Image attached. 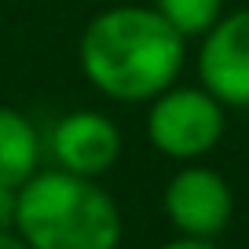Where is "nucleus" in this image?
Here are the masks:
<instances>
[{
  "mask_svg": "<svg viewBox=\"0 0 249 249\" xmlns=\"http://www.w3.org/2000/svg\"><path fill=\"white\" fill-rule=\"evenodd\" d=\"M85 81L117 103H150L176 85L187 62V37L158 8L117 4L85 26L77 44Z\"/></svg>",
  "mask_w": 249,
  "mask_h": 249,
  "instance_id": "1",
  "label": "nucleus"
},
{
  "mask_svg": "<svg viewBox=\"0 0 249 249\" xmlns=\"http://www.w3.org/2000/svg\"><path fill=\"white\" fill-rule=\"evenodd\" d=\"M15 231L30 249H117L124 220L99 179L40 169L18 187Z\"/></svg>",
  "mask_w": 249,
  "mask_h": 249,
  "instance_id": "2",
  "label": "nucleus"
},
{
  "mask_svg": "<svg viewBox=\"0 0 249 249\" xmlns=\"http://www.w3.org/2000/svg\"><path fill=\"white\" fill-rule=\"evenodd\" d=\"M227 107L205 85H169L150 99L147 140L172 161H198L220 147Z\"/></svg>",
  "mask_w": 249,
  "mask_h": 249,
  "instance_id": "3",
  "label": "nucleus"
},
{
  "mask_svg": "<svg viewBox=\"0 0 249 249\" xmlns=\"http://www.w3.org/2000/svg\"><path fill=\"white\" fill-rule=\"evenodd\" d=\"M165 216L176 227V234L187 238H213L227 231L234 216V195L231 183L209 165L183 161V169H176L165 183Z\"/></svg>",
  "mask_w": 249,
  "mask_h": 249,
  "instance_id": "4",
  "label": "nucleus"
},
{
  "mask_svg": "<svg viewBox=\"0 0 249 249\" xmlns=\"http://www.w3.org/2000/svg\"><path fill=\"white\" fill-rule=\"evenodd\" d=\"M198 81L224 107L249 110V8L220 15V22L202 37Z\"/></svg>",
  "mask_w": 249,
  "mask_h": 249,
  "instance_id": "5",
  "label": "nucleus"
},
{
  "mask_svg": "<svg viewBox=\"0 0 249 249\" xmlns=\"http://www.w3.org/2000/svg\"><path fill=\"white\" fill-rule=\"evenodd\" d=\"M55 169L77 172V176L99 179L121 158V128L99 110H73L62 121H55L52 136Z\"/></svg>",
  "mask_w": 249,
  "mask_h": 249,
  "instance_id": "6",
  "label": "nucleus"
},
{
  "mask_svg": "<svg viewBox=\"0 0 249 249\" xmlns=\"http://www.w3.org/2000/svg\"><path fill=\"white\" fill-rule=\"evenodd\" d=\"M40 172V136L22 110L0 107V183L22 187Z\"/></svg>",
  "mask_w": 249,
  "mask_h": 249,
  "instance_id": "7",
  "label": "nucleus"
},
{
  "mask_svg": "<svg viewBox=\"0 0 249 249\" xmlns=\"http://www.w3.org/2000/svg\"><path fill=\"white\" fill-rule=\"evenodd\" d=\"M154 8L183 37H205L224 15V0H154Z\"/></svg>",
  "mask_w": 249,
  "mask_h": 249,
  "instance_id": "8",
  "label": "nucleus"
},
{
  "mask_svg": "<svg viewBox=\"0 0 249 249\" xmlns=\"http://www.w3.org/2000/svg\"><path fill=\"white\" fill-rule=\"evenodd\" d=\"M15 205H18V187L0 183V231L15 227Z\"/></svg>",
  "mask_w": 249,
  "mask_h": 249,
  "instance_id": "9",
  "label": "nucleus"
},
{
  "mask_svg": "<svg viewBox=\"0 0 249 249\" xmlns=\"http://www.w3.org/2000/svg\"><path fill=\"white\" fill-rule=\"evenodd\" d=\"M158 249H220L213 238H187V234H176L172 242H165V246Z\"/></svg>",
  "mask_w": 249,
  "mask_h": 249,
  "instance_id": "10",
  "label": "nucleus"
},
{
  "mask_svg": "<svg viewBox=\"0 0 249 249\" xmlns=\"http://www.w3.org/2000/svg\"><path fill=\"white\" fill-rule=\"evenodd\" d=\"M0 249H30V242H26L15 227H8V231H0Z\"/></svg>",
  "mask_w": 249,
  "mask_h": 249,
  "instance_id": "11",
  "label": "nucleus"
}]
</instances>
